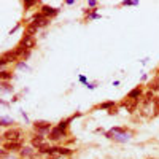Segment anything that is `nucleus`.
Returning <instances> with one entry per match:
<instances>
[{
  "mask_svg": "<svg viewBox=\"0 0 159 159\" xmlns=\"http://www.w3.org/2000/svg\"><path fill=\"white\" fill-rule=\"evenodd\" d=\"M5 65H7V61H5V59L2 57V59H0V67H2V69H3V67H5Z\"/></svg>",
  "mask_w": 159,
  "mask_h": 159,
  "instance_id": "nucleus-23",
  "label": "nucleus"
},
{
  "mask_svg": "<svg viewBox=\"0 0 159 159\" xmlns=\"http://www.w3.org/2000/svg\"><path fill=\"white\" fill-rule=\"evenodd\" d=\"M108 113H110V115H116V113H118V111H116V110H115V108H111V110H110V111H108Z\"/></svg>",
  "mask_w": 159,
  "mask_h": 159,
  "instance_id": "nucleus-26",
  "label": "nucleus"
},
{
  "mask_svg": "<svg viewBox=\"0 0 159 159\" xmlns=\"http://www.w3.org/2000/svg\"><path fill=\"white\" fill-rule=\"evenodd\" d=\"M32 22L37 25V27L40 29V27H46V25L49 24V18H46L42 11L40 13H37V15H34V19H32Z\"/></svg>",
  "mask_w": 159,
  "mask_h": 159,
  "instance_id": "nucleus-2",
  "label": "nucleus"
},
{
  "mask_svg": "<svg viewBox=\"0 0 159 159\" xmlns=\"http://www.w3.org/2000/svg\"><path fill=\"white\" fill-rule=\"evenodd\" d=\"M154 97H156V96H154V92H153L151 89H148V91L143 94V103H151Z\"/></svg>",
  "mask_w": 159,
  "mask_h": 159,
  "instance_id": "nucleus-12",
  "label": "nucleus"
},
{
  "mask_svg": "<svg viewBox=\"0 0 159 159\" xmlns=\"http://www.w3.org/2000/svg\"><path fill=\"white\" fill-rule=\"evenodd\" d=\"M72 121V119L69 118V119H65V121H61L59 124H57V127L61 129V130H64V132H67V127H69V123Z\"/></svg>",
  "mask_w": 159,
  "mask_h": 159,
  "instance_id": "nucleus-16",
  "label": "nucleus"
},
{
  "mask_svg": "<svg viewBox=\"0 0 159 159\" xmlns=\"http://www.w3.org/2000/svg\"><path fill=\"white\" fill-rule=\"evenodd\" d=\"M65 135H67V132L61 130L57 126H56V127H52V129L49 130V140H52V142H57V140L64 139Z\"/></svg>",
  "mask_w": 159,
  "mask_h": 159,
  "instance_id": "nucleus-5",
  "label": "nucleus"
},
{
  "mask_svg": "<svg viewBox=\"0 0 159 159\" xmlns=\"http://www.w3.org/2000/svg\"><path fill=\"white\" fill-rule=\"evenodd\" d=\"M0 123H2V126H11L15 121H13V119H10V118H7V116H3L2 119H0Z\"/></svg>",
  "mask_w": 159,
  "mask_h": 159,
  "instance_id": "nucleus-18",
  "label": "nucleus"
},
{
  "mask_svg": "<svg viewBox=\"0 0 159 159\" xmlns=\"http://www.w3.org/2000/svg\"><path fill=\"white\" fill-rule=\"evenodd\" d=\"M43 145H46V140H45V137L43 135H40V134H37L35 137H32V148H42Z\"/></svg>",
  "mask_w": 159,
  "mask_h": 159,
  "instance_id": "nucleus-7",
  "label": "nucleus"
},
{
  "mask_svg": "<svg viewBox=\"0 0 159 159\" xmlns=\"http://www.w3.org/2000/svg\"><path fill=\"white\" fill-rule=\"evenodd\" d=\"M143 96V89L140 88V86H137V88H134L129 94H127V99H132V100H139L140 97Z\"/></svg>",
  "mask_w": 159,
  "mask_h": 159,
  "instance_id": "nucleus-8",
  "label": "nucleus"
},
{
  "mask_svg": "<svg viewBox=\"0 0 159 159\" xmlns=\"http://www.w3.org/2000/svg\"><path fill=\"white\" fill-rule=\"evenodd\" d=\"M113 107H115V102H113V100L103 102V103H100V105H99V108H102V110H111Z\"/></svg>",
  "mask_w": 159,
  "mask_h": 159,
  "instance_id": "nucleus-15",
  "label": "nucleus"
},
{
  "mask_svg": "<svg viewBox=\"0 0 159 159\" xmlns=\"http://www.w3.org/2000/svg\"><path fill=\"white\" fill-rule=\"evenodd\" d=\"M7 62H15V61H18L19 59V56L16 54V51L13 49V51H7V52H3V56H2Z\"/></svg>",
  "mask_w": 159,
  "mask_h": 159,
  "instance_id": "nucleus-10",
  "label": "nucleus"
},
{
  "mask_svg": "<svg viewBox=\"0 0 159 159\" xmlns=\"http://www.w3.org/2000/svg\"><path fill=\"white\" fill-rule=\"evenodd\" d=\"M42 13H43L46 18H49V16H56L57 13H59V8H52V7L43 5V7H42Z\"/></svg>",
  "mask_w": 159,
  "mask_h": 159,
  "instance_id": "nucleus-9",
  "label": "nucleus"
},
{
  "mask_svg": "<svg viewBox=\"0 0 159 159\" xmlns=\"http://www.w3.org/2000/svg\"><path fill=\"white\" fill-rule=\"evenodd\" d=\"M124 7H129V5H137V2H130V0H126V2H123Z\"/></svg>",
  "mask_w": 159,
  "mask_h": 159,
  "instance_id": "nucleus-22",
  "label": "nucleus"
},
{
  "mask_svg": "<svg viewBox=\"0 0 159 159\" xmlns=\"http://www.w3.org/2000/svg\"><path fill=\"white\" fill-rule=\"evenodd\" d=\"M19 154H21V157H34V154H35V150L34 148H29V147H24L21 151H19Z\"/></svg>",
  "mask_w": 159,
  "mask_h": 159,
  "instance_id": "nucleus-11",
  "label": "nucleus"
},
{
  "mask_svg": "<svg viewBox=\"0 0 159 159\" xmlns=\"http://www.w3.org/2000/svg\"><path fill=\"white\" fill-rule=\"evenodd\" d=\"M150 89L154 92V91H159V78H156L154 81H151L150 83Z\"/></svg>",
  "mask_w": 159,
  "mask_h": 159,
  "instance_id": "nucleus-17",
  "label": "nucleus"
},
{
  "mask_svg": "<svg viewBox=\"0 0 159 159\" xmlns=\"http://www.w3.org/2000/svg\"><path fill=\"white\" fill-rule=\"evenodd\" d=\"M37 32H38V27H37V25H35L34 22H30V24L27 25V27H25V34H27V35H32V37H34Z\"/></svg>",
  "mask_w": 159,
  "mask_h": 159,
  "instance_id": "nucleus-13",
  "label": "nucleus"
},
{
  "mask_svg": "<svg viewBox=\"0 0 159 159\" xmlns=\"http://www.w3.org/2000/svg\"><path fill=\"white\" fill-rule=\"evenodd\" d=\"M22 130L21 129H10L3 134V142H21Z\"/></svg>",
  "mask_w": 159,
  "mask_h": 159,
  "instance_id": "nucleus-1",
  "label": "nucleus"
},
{
  "mask_svg": "<svg viewBox=\"0 0 159 159\" xmlns=\"http://www.w3.org/2000/svg\"><path fill=\"white\" fill-rule=\"evenodd\" d=\"M18 67H19V69H27V65H25L24 62H19V64H18Z\"/></svg>",
  "mask_w": 159,
  "mask_h": 159,
  "instance_id": "nucleus-24",
  "label": "nucleus"
},
{
  "mask_svg": "<svg viewBox=\"0 0 159 159\" xmlns=\"http://www.w3.org/2000/svg\"><path fill=\"white\" fill-rule=\"evenodd\" d=\"M0 78H2V81H5V80H10V78H11V73L7 72V70H3L2 73H0Z\"/></svg>",
  "mask_w": 159,
  "mask_h": 159,
  "instance_id": "nucleus-19",
  "label": "nucleus"
},
{
  "mask_svg": "<svg viewBox=\"0 0 159 159\" xmlns=\"http://www.w3.org/2000/svg\"><path fill=\"white\" fill-rule=\"evenodd\" d=\"M22 142H3V150H7L8 153H15V151H21Z\"/></svg>",
  "mask_w": 159,
  "mask_h": 159,
  "instance_id": "nucleus-4",
  "label": "nucleus"
},
{
  "mask_svg": "<svg viewBox=\"0 0 159 159\" xmlns=\"http://www.w3.org/2000/svg\"><path fill=\"white\" fill-rule=\"evenodd\" d=\"M37 3V0H29V2H24V8H30Z\"/></svg>",
  "mask_w": 159,
  "mask_h": 159,
  "instance_id": "nucleus-20",
  "label": "nucleus"
},
{
  "mask_svg": "<svg viewBox=\"0 0 159 159\" xmlns=\"http://www.w3.org/2000/svg\"><path fill=\"white\" fill-rule=\"evenodd\" d=\"M34 129L38 132L40 135H43L45 132L51 130V123L49 121H35L34 123Z\"/></svg>",
  "mask_w": 159,
  "mask_h": 159,
  "instance_id": "nucleus-3",
  "label": "nucleus"
},
{
  "mask_svg": "<svg viewBox=\"0 0 159 159\" xmlns=\"http://www.w3.org/2000/svg\"><path fill=\"white\" fill-rule=\"evenodd\" d=\"M151 105H153V116H157L159 115V97L157 96L153 99Z\"/></svg>",
  "mask_w": 159,
  "mask_h": 159,
  "instance_id": "nucleus-14",
  "label": "nucleus"
},
{
  "mask_svg": "<svg viewBox=\"0 0 159 159\" xmlns=\"http://www.w3.org/2000/svg\"><path fill=\"white\" fill-rule=\"evenodd\" d=\"M80 81H81V83H86V78L84 76H80ZM88 84V83H86Z\"/></svg>",
  "mask_w": 159,
  "mask_h": 159,
  "instance_id": "nucleus-25",
  "label": "nucleus"
},
{
  "mask_svg": "<svg viewBox=\"0 0 159 159\" xmlns=\"http://www.w3.org/2000/svg\"><path fill=\"white\" fill-rule=\"evenodd\" d=\"M21 45L25 48V49H32L34 46H35V38L32 37V35H27V34H25L22 38H21Z\"/></svg>",
  "mask_w": 159,
  "mask_h": 159,
  "instance_id": "nucleus-6",
  "label": "nucleus"
},
{
  "mask_svg": "<svg viewBox=\"0 0 159 159\" xmlns=\"http://www.w3.org/2000/svg\"><path fill=\"white\" fill-rule=\"evenodd\" d=\"M2 86H3V91H8V92H11L13 91V86H10L8 83H5V81H2Z\"/></svg>",
  "mask_w": 159,
  "mask_h": 159,
  "instance_id": "nucleus-21",
  "label": "nucleus"
}]
</instances>
